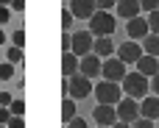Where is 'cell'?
Listing matches in <instances>:
<instances>
[{"label":"cell","instance_id":"6da1fadb","mask_svg":"<svg viewBox=\"0 0 159 128\" xmlns=\"http://www.w3.org/2000/svg\"><path fill=\"white\" fill-rule=\"evenodd\" d=\"M123 92H126V98H134V100H143V98H148V92H151V78H145L143 73H129L126 78H123Z\"/></svg>","mask_w":159,"mask_h":128},{"label":"cell","instance_id":"7a4b0ae2","mask_svg":"<svg viewBox=\"0 0 159 128\" xmlns=\"http://www.w3.org/2000/svg\"><path fill=\"white\" fill-rule=\"evenodd\" d=\"M115 28H117V17H112L109 11H95V17L89 20V33H92L95 39H101V36H112Z\"/></svg>","mask_w":159,"mask_h":128},{"label":"cell","instance_id":"3957f363","mask_svg":"<svg viewBox=\"0 0 159 128\" xmlns=\"http://www.w3.org/2000/svg\"><path fill=\"white\" fill-rule=\"evenodd\" d=\"M95 98L103 106H117L123 100V86L115 81H101V84H95Z\"/></svg>","mask_w":159,"mask_h":128},{"label":"cell","instance_id":"277c9868","mask_svg":"<svg viewBox=\"0 0 159 128\" xmlns=\"http://www.w3.org/2000/svg\"><path fill=\"white\" fill-rule=\"evenodd\" d=\"M89 92H95V86H92V81L87 78V75H73V78H67V98H73V100H81V98H87Z\"/></svg>","mask_w":159,"mask_h":128},{"label":"cell","instance_id":"5b68a950","mask_svg":"<svg viewBox=\"0 0 159 128\" xmlns=\"http://www.w3.org/2000/svg\"><path fill=\"white\" fill-rule=\"evenodd\" d=\"M103 81H115V84H123V78L129 75L126 64L120 59H103Z\"/></svg>","mask_w":159,"mask_h":128},{"label":"cell","instance_id":"8992f818","mask_svg":"<svg viewBox=\"0 0 159 128\" xmlns=\"http://www.w3.org/2000/svg\"><path fill=\"white\" fill-rule=\"evenodd\" d=\"M92 47H95V39H92L89 31H75L73 33V50L70 53H75L78 59H84V56L92 53Z\"/></svg>","mask_w":159,"mask_h":128},{"label":"cell","instance_id":"52a82bcc","mask_svg":"<svg viewBox=\"0 0 159 128\" xmlns=\"http://www.w3.org/2000/svg\"><path fill=\"white\" fill-rule=\"evenodd\" d=\"M117 120H120V123H129V126L140 120V106H137L134 98H123V100L117 103Z\"/></svg>","mask_w":159,"mask_h":128},{"label":"cell","instance_id":"ba28073f","mask_svg":"<svg viewBox=\"0 0 159 128\" xmlns=\"http://www.w3.org/2000/svg\"><path fill=\"white\" fill-rule=\"evenodd\" d=\"M92 120H95L98 126H103V128H112L115 123H120V120H117V106H103V103H98V106L92 109Z\"/></svg>","mask_w":159,"mask_h":128},{"label":"cell","instance_id":"9c48e42d","mask_svg":"<svg viewBox=\"0 0 159 128\" xmlns=\"http://www.w3.org/2000/svg\"><path fill=\"white\" fill-rule=\"evenodd\" d=\"M143 56H145V50H143V45H137V42H123V45L117 47V59H120L123 64H137Z\"/></svg>","mask_w":159,"mask_h":128},{"label":"cell","instance_id":"30bf717a","mask_svg":"<svg viewBox=\"0 0 159 128\" xmlns=\"http://www.w3.org/2000/svg\"><path fill=\"white\" fill-rule=\"evenodd\" d=\"M126 33H129L131 42H134V39H145V36L151 33L148 17H134V20H129V22H126Z\"/></svg>","mask_w":159,"mask_h":128},{"label":"cell","instance_id":"8fae6325","mask_svg":"<svg viewBox=\"0 0 159 128\" xmlns=\"http://www.w3.org/2000/svg\"><path fill=\"white\" fill-rule=\"evenodd\" d=\"M81 75H87L89 81L92 78H98L101 73H103V59L101 56H95V53H89V56H84L81 59V70H78Z\"/></svg>","mask_w":159,"mask_h":128},{"label":"cell","instance_id":"7c38bea8","mask_svg":"<svg viewBox=\"0 0 159 128\" xmlns=\"http://www.w3.org/2000/svg\"><path fill=\"white\" fill-rule=\"evenodd\" d=\"M70 11L75 20H92L98 11V3L95 0H70Z\"/></svg>","mask_w":159,"mask_h":128},{"label":"cell","instance_id":"4fadbf2b","mask_svg":"<svg viewBox=\"0 0 159 128\" xmlns=\"http://www.w3.org/2000/svg\"><path fill=\"white\" fill-rule=\"evenodd\" d=\"M115 11H117V17H126V20H134V17H140L143 6H140V0H117Z\"/></svg>","mask_w":159,"mask_h":128},{"label":"cell","instance_id":"5bb4252c","mask_svg":"<svg viewBox=\"0 0 159 128\" xmlns=\"http://www.w3.org/2000/svg\"><path fill=\"white\" fill-rule=\"evenodd\" d=\"M140 117H145V120H157L159 117V98L157 95L143 98V103H140Z\"/></svg>","mask_w":159,"mask_h":128},{"label":"cell","instance_id":"9a60e30c","mask_svg":"<svg viewBox=\"0 0 159 128\" xmlns=\"http://www.w3.org/2000/svg\"><path fill=\"white\" fill-rule=\"evenodd\" d=\"M78 70H81V59H78L75 53H64V56H61V73H64V78L78 75Z\"/></svg>","mask_w":159,"mask_h":128},{"label":"cell","instance_id":"2e32d148","mask_svg":"<svg viewBox=\"0 0 159 128\" xmlns=\"http://www.w3.org/2000/svg\"><path fill=\"white\" fill-rule=\"evenodd\" d=\"M137 73H143L145 78H154L159 73V59L157 56H143V59L137 61Z\"/></svg>","mask_w":159,"mask_h":128},{"label":"cell","instance_id":"e0dca14e","mask_svg":"<svg viewBox=\"0 0 159 128\" xmlns=\"http://www.w3.org/2000/svg\"><path fill=\"white\" fill-rule=\"evenodd\" d=\"M92 53H95V56H101V59H112V53H115V42H112L109 36H101V39H95Z\"/></svg>","mask_w":159,"mask_h":128},{"label":"cell","instance_id":"ac0fdd59","mask_svg":"<svg viewBox=\"0 0 159 128\" xmlns=\"http://www.w3.org/2000/svg\"><path fill=\"white\" fill-rule=\"evenodd\" d=\"M143 50H145V56H157L159 59V33H148L143 39Z\"/></svg>","mask_w":159,"mask_h":128},{"label":"cell","instance_id":"d6986e66","mask_svg":"<svg viewBox=\"0 0 159 128\" xmlns=\"http://www.w3.org/2000/svg\"><path fill=\"white\" fill-rule=\"evenodd\" d=\"M61 120H64V126H67L70 120H75V100H73V98H64V100H61Z\"/></svg>","mask_w":159,"mask_h":128},{"label":"cell","instance_id":"ffe728a7","mask_svg":"<svg viewBox=\"0 0 159 128\" xmlns=\"http://www.w3.org/2000/svg\"><path fill=\"white\" fill-rule=\"evenodd\" d=\"M6 59L11 61V64H22V47H8V53H6Z\"/></svg>","mask_w":159,"mask_h":128},{"label":"cell","instance_id":"44dd1931","mask_svg":"<svg viewBox=\"0 0 159 128\" xmlns=\"http://www.w3.org/2000/svg\"><path fill=\"white\" fill-rule=\"evenodd\" d=\"M8 109H11V114H14V117H22V114H25V100H22V98H14Z\"/></svg>","mask_w":159,"mask_h":128},{"label":"cell","instance_id":"7402d4cb","mask_svg":"<svg viewBox=\"0 0 159 128\" xmlns=\"http://www.w3.org/2000/svg\"><path fill=\"white\" fill-rule=\"evenodd\" d=\"M14 78V64L11 61H0V81H8Z\"/></svg>","mask_w":159,"mask_h":128},{"label":"cell","instance_id":"603a6c76","mask_svg":"<svg viewBox=\"0 0 159 128\" xmlns=\"http://www.w3.org/2000/svg\"><path fill=\"white\" fill-rule=\"evenodd\" d=\"M11 42H14V47H25V31L17 28V31L11 33Z\"/></svg>","mask_w":159,"mask_h":128},{"label":"cell","instance_id":"cb8c5ba5","mask_svg":"<svg viewBox=\"0 0 159 128\" xmlns=\"http://www.w3.org/2000/svg\"><path fill=\"white\" fill-rule=\"evenodd\" d=\"M73 20H75V17H73V11H70V8H64V11H61V28H64V31H70Z\"/></svg>","mask_w":159,"mask_h":128},{"label":"cell","instance_id":"d4e9b609","mask_svg":"<svg viewBox=\"0 0 159 128\" xmlns=\"http://www.w3.org/2000/svg\"><path fill=\"white\" fill-rule=\"evenodd\" d=\"M148 25H151V33H159V8L148 14Z\"/></svg>","mask_w":159,"mask_h":128},{"label":"cell","instance_id":"484cf974","mask_svg":"<svg viewBox=\"0 0 159 128\" xmlns=\"http://www.w3.org/2000/svg\"><path fill=\"white\" fill-rule=\"evenodd\" d=\"M14 114H11V109L8 106H0V126H8V120H11Z\"/></svg>","mask_w":159,"mask_h":128},{"label":"cell","instance_id":"4316f807","mask_svg":"<svg viewBox=\"0 0 159 128\" xmlns=\"http://www.w3.org/2000/svg\"><path fill=\"white\" fill-rule=\"evenodd\" d=\"M140 6H143V11L151 14V11H157V8H159V0H140Z\"/></svg>","mask_w":159,"mask_h":128},{"label":"cell","instance_id":"83f0119b","mask_svg":"<svg viewBox=\"0 0 159 128\" xmlns=\"http://www.w3.org/2000/svg\"><path fill=\"white\" fill-rule=\"evenodd\" d=\"M95 3H98V11H109L117 6V0H95Z\"/></svg>","mask_w":159,"mask_h":128},{"label":"cell","instance_id":"f1b7e54d","mask_svg":"<svg viewBox=\"0 0 159 128\" xmlns=\"http://www.w3.org/2000/svg\"><path fill=\"white\" fill-rule=\"evenodd\" d=\"M8 20H11V8L8 6H0V25H6Z\"/></svg>","mask_w":159,"mask_h":128},{"label":"cell","instance_id":"f546056e","mask_svg":"<svg viewBox=\"0 0 159 128\" xmlns=\"http://www.w3.org/2000/svg\"><path fill=\"white\" fill-rule=\"evenodd\" d=\"M131 128H154V120H145V117H140L137 123H131Z\"/></svg>","mask_w":159,"mask_h":128},{"label":"cell","instance_id":"4dcf8cb0","mask_svg":"<svg viewBox=\"0 0 159 128\" xmlns=\"http://www.w3.org/2000/svg\"><path fill=\"white\" fill-rule=\"evenodd\" d=\"M8 128H25V120L22 117H11L8 120Z\"/></svg>","mask_w":159,"mask_h":128},{"label":"cell","instance_id":"1f68e13d","mask_svg":"<svg viewBox=\"0 0 159 128\" xmlns=\"http://www.w3.org/2000/svg\"><path fill=\"white\" fill-rule=\"evenodd\" d=\"M67 128H87V120H81V117H75V120H70Z\"/></svg>","mask_w":159,"mask_h":128},{"label":"cell","instance_id":"d6a6232c","mask_svg":"<svg viewBox=\"0 0 159 128\" xmlns=\"http://www.w3.org/2000/svg\"><path fill=\"white\" fill-rule=\"evenodd\" d=\"M11 11H25V0H11Z\"/></svg>","mask_w":159,"mask_h":128},{"label":"cell","instance_id":"836d02e7","mask_svg":"<svg viewBox=\"0 0 159 128\" xmlns=\"http://www.w3.org/2000/svg\"><path fill=\"white\" fill-rule=\"evenodd\" d=\"M11 100H14V98H11L8 92H0V106H11Z\"/></svg>","mask_w":159,"mask_h":128},{"label":"cell","instance_id":"e575fe53","mask_svg":"<svg viewBox=\"0 0 159 128\" xmlns=\"http://www.w3.org/2000/svg\"><path fill=\"white\" fill-rule=\"evenodd\" d=\"M151 92H154V95L159 98V73L154 75V78H151Z\"/></svg>","mask_w":159,"mask_h":128},{"label":"cell","instance_id":"d590c367","mask_svg":"<svg viewBox=\"0 0 159 128\" xmlns=\"http://www.w3.org/2000/svg\"><path fill=\"white\" fill-rule=\"evenodd\" d=\"M112 128H131V126H129V123H115Z\"/></svg>","mask_w":159,"mask_h":128},{"label":"cell","instance_id":"8d00e7d4","mask_svg":"<svg viewBox=\"0 0 159 128\" xmlns=\"http://www.w3.org/2000/svg\"><path fill=\"white\" fill-rule=\"evenodd\" d=\"M3 42H6V33H3V31H0V45H3Z\"/></svg>","mask_w":159,"mask_h":128},{"label":"cell","instance_id":"74e56055","mask_svg":"<svg viewBox=\"0 0 159 128\" xmlns=\"http://www.w3.org/2000/svg\"><path fill=\"white\" fill-rule=\"evenodd\" d=\"M0 6H11V0H0Z\"/></svg>","mask_w":159,"mask_h":128},{"label":"cell","instance_id":"f35d334b","mask_svg":"<svg viewBox=\"0 0 159 128\" xmlns=\"http://www.w3.org/2000/svg\"><path fill=\"white\" fill-rule=\"evenodd\" d=\"M0 128H8V126H0Z\"/></svg>","mask_w":159,"mask_h":128},{"label":"cell","instance_id":"ab89813d","mask_svg":"<svg viewBox=\"0 0 159 128\" xmlns=\"http://www.w3.org/2000/svg\"><path fill=\"white\" fill-rule=\"evenodd\" d=\"M98 128H103V126H98Z\"/></svg>","mask_w":159,"mask_h":128},{"label":"cell","instance_id":"60d3db41","mask_svg":"<svg viewBox=\"0 0 159 128\" xmlns=\"http://www.w3.org/2000/svg\"><path fill=\"white\" fill-rule=\"evenodd\" d=\"M0 84H3V81H0Z\"/></svg>","mask_w":159,"mask_h":128}]
</instances>
